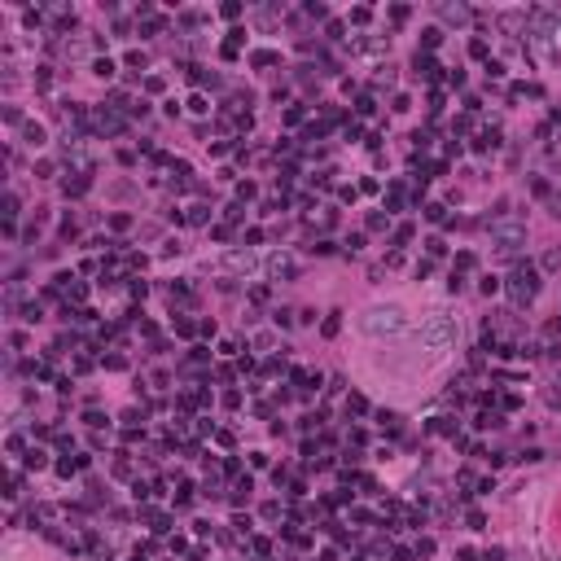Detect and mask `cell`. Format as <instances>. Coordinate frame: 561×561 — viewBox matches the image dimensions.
<instances>
[{
  "label": "cell",
  "mask_w": 561,
  "mask_h": 561,
  "mask_svg": "<svg viewBox=\"0 0 561 561\" xmlns=\"http://www.w3.org/2000/svg\"><path fill=\"white\" fill-rule=\"evenodd\" d=\"M535 290H540V285H535V272H518V277H513V294H518V303L535 298Z\"/></svg>",
  "instance_id": "obj_1"
}]
</instances>
